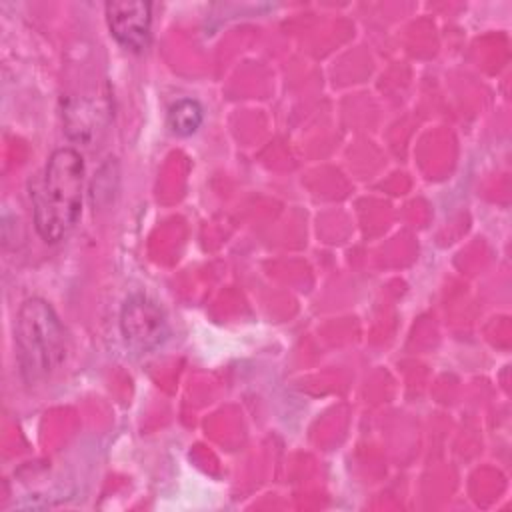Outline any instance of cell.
I'll return each mask as SVG.
<instances>
[{"label":"cell","instance_id":"obj_1","mask_svg":"<svg viewBox=\"0 0 512 512\" xmlns=\"http://www.w3.org/2000/svg\"><path fill=\"white\" fill-rule=\"evenodd\" d=\"M84 162L76 148H56L30 192L34 226L46 244L62 242L76 226L82 212Z\"/></svg>","mask_w":512,"mask_h":512},{"label":"cell","instance_id":"obj_2","mask_svg":"<svg viewBox=\"0 0 512 512\" xmlns=\"http://www.w3.org/2000/svg\"><path fill=\"white\" fill-rule=\"evenodd\" d=\"M18 364L28 382L48 376L66 356L64 328L54 308L42 298L22 302L16 318Z\"/></svg>","mask_w":512,"mask_h":512},{"label":"cell","instance_id":"obj_3","mask_svg":"<svg viewBox=\"0 0 512 512\" xmlns=\"http://www.w3.org/2000/svg\"><path fill=\"white\" fill-rule=\"evenodd\" d=\"M120 330L130 348L150 352L166 340L168 322L154 300L144 294H134L122 304Z\"/></svg>","mask_w":512,"mask_h":512},{"label":"cell","instance_id":"obj_4","mask_svg":"<svg viewBox=\"0 0 512 512\" xmlns=\"http://www.w3.org/2000/svg\"><path fill=\"white\" fill-rule=\"evenodd\" d=\"M152 6L142 0H114L106 4V22L114 40L132 50L140 52L150 42Z\"/></svg>","mask_w":512,"mask_h":512},{"label":"cell","instance_id":"obj_5","mask_svg":"<svg viewBox=\"0 0 512 512\" xmlns=\"http://www.w3.org/2000/svg\"><path fill=\"white\" fill-rule=\"evenodd\" d=\"M166 122L176 136H192L204 122L202 104L194 98H180L168 108Z\"/></svg>","mask_w":512,"mask_h":512}]
</instances>
